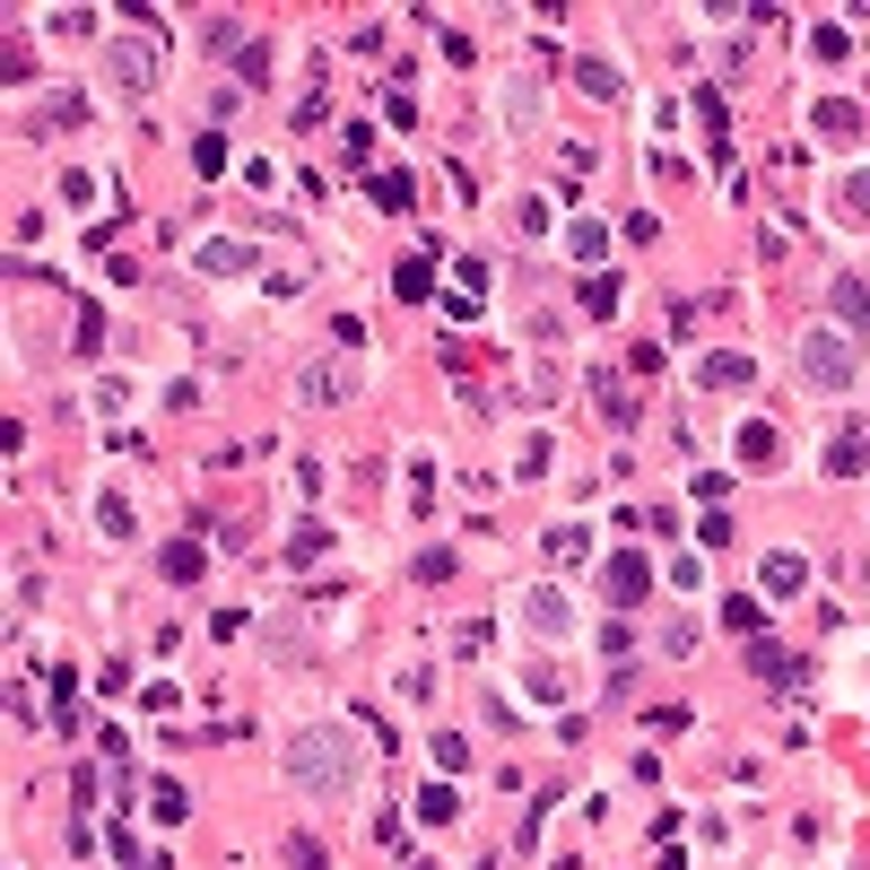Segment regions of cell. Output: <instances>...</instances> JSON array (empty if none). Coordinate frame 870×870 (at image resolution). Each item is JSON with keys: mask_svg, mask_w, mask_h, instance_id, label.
<instances>
[{"mask_svg": "<svg viewBox=\"0 0 870 870\" xmlns=\"http://www.w3.org/2000/svg\"><path fill=\"white\" fill-rule=\"evenodd\" d=\"M287 783L314 792V801L358 792V748H349V732H296V741H287Z\"/></svg>", "mask_w": 870, "mask_h": 870, "instance_id": "obj_1", "label": "cell"}, {"mask_svg": "<svg viewBox=\"0 0 870 870\" xmlns=\"http://www.w3.org/2000/svg\"><path fill=\"white\" fill-rule=\"evenodd\" d=\"M801 374L818 383V392H854V374H862V358H854V340L845 331H801Z\"/></svg>", "mask_w": 870, "mask_h": 870, "instance_id": "obj_2", "label": "cell"}, {"mask_svg": "<svg viewBox=\"0 0 870 870\" xmlns=\"http://www.w3.org/2000/svg\"><path fill=\"white\" fill-rule=\"evenodd\" d=\"M105 70H114V88L148 97V88H157V44H148V35H105Z\"/></svg>", "mask_w": 870, "mask_h": 870, "instance_id": "obj_3", "label": "cell"}, {"mask_svg": "<svg viewBox=\"0 0 870 870\" xmlns=\"http://www.w3.org/2000/svg\"><path fill=\"white\" fill-rule=\"evenodd\" d=\"M601 584H610V610H635V601H653V566H644L635 549H619V557L601 566Z\"/></svg>", "mask_w": 870, "mask_h": 870, "instance_id": "obj_4", "label": "cell"}, {"mask_svg": "<svg viewBox=\"0 0 870 870\" xmlns=\"http://www.w3.org/2000/svg\"><path fill=\"white\" fill-rule=\"evenodd\" d=\"M757 584H766L775 601H801V592H810V557H801V549H766V566H757Z\"/></svg>", "mask_w": 870, "mask_h": 870, "instance_id": "obj_5", "label": "cell"}, {"mask_svg": "<svg viewBox=\"0 0 870 870\" xmlns=\"http://www.w3.org/2000/svg\"><path fill=\"white\" fill-rule=\"evenodd\" d=\"M827 305H836V323H845V331H870V287L854 279V270H845V279L827 287Z\"/></svg>", "mask_w": 870, "mask_h": 870, "instance_id": "obj_6", "label": "cell"}, {"mask_svg": "<svg viewBox=\"0 0 870 870\" xmlns=\"http://www.w3.org/2000/svg\"><path fill=\"white\" fill-rule=\"evenodd\" d=\"M575 88H584V97H601V105H619V97H626L619 61H592V53H584V61H575Z\"/></svg>", "mask_w": 870, "mask_h": 870, "instance_id": "obj_7", "label": "cell"}, {"mask_svg": "<svg viewBox=\"0 0 870 870\" xmlns=\"http://www.w3.org/2000/svg\"><path fill=\"white\" fill-rule=\"evenodd\" d=\"M697 374H705L714 392H748V383H757V366H748L741 349H714V358H705V366H697Z\"/></svg>", "mask_w": 870, "mask_h": 870, "instance_id": "obj_8", "label": "cell"}, {"mask_svg": "<svg viewBox=\"0 0 870 870\" xmlns=\"http://www.w3.org/2000/svg\"><path fill=\"white\" fill-rule=\"evenodd\" d=\"M366 201H374V210H409V201H418L409 166H383V174H366Z\"/></svg>", "mask_w": 870, "mask_h": 870, "instance_id": "obj_9", "label": "cell"}, {"mask_svg": "<svg viewBox=\"0 0 870 870\" xmlns=\"http://www.w3.org/2000/svg\"><path fill=\"white\" fill-rule=\"evenodd\" d=\"M748 662H757V679H766V688H801V662H792L783 644H766V635H757V653H748Z\"/></svg>", "mask_w": 870, "mask_h": 870, "instance_id": "obj_10", "label": "cell"}, {"mask_svg": "<svg viewBox=\"0 0 870 870\" xmlns=\"http://www.w3.org/2000/svg\"><path fill=\"white\" fill-rule=\"evenodd\" d=\"M296 400H349V366H305L296 374Z\"/></svg>", "mask_w": 870, "mask_h": 870, "instance_id": "obj_11", "label": "cell"}, {"mask_svg": "<svg viewBox=\"0 0 870 870\" xmlns=\"http://www.w3.org/2000/svg\"><path fill=\"white\" fill-rule=\"evenodd\" d=\"M522 619L540 626V635H566V626H575V610H566V592H531V601H522Z\"/></svg>", "mask_w": 870, "mask_h": 870, "instance_id": "obj_12", "label": "cell"}, {"mask_svg": "<svg viewBox=\"0 0 870 870\" xmlns=\"http://www.w3.org/2000/svg\"><path fill=\"white\" fill-rule=\"evenodd\" d=\"M157 575H166V584H192V575H201V540H166V549H157Z\"/></svg>", "mask_w": 870, "mask_h": 870, "instance_id": "obj_13", "label": "cell"}, {"mask_svg": "<svg viewBox=\"0 0 870 870\" xmlns=\"http://www.w3.org/2000/svg\"><path fill=\"white\" fill-rule=\"evenodd\" d=\"M818 131H827V139H854V131H862V105H854V97H818Z\"/></svg>", "mask_w": 870, "mask_h": 870, "instance_id": "obj_14", "label": "cell"}, {"mask_svg": "<svg viewBox=\"0 0 870 870\" xmlns=\"http://www.w3.org/2000/svg\"><path fill=\"white\" fill-rule=\"evenodd\" d=\"M566 252H575V261L592 270V261L610 252V227H601V218H575V227H566Z\"/></svg>", "mask_w": 870, "mask_h": 870, "instance_id": "obj_15", "label": "cell"}, {"mask_svg": "<svg viewBox=\"0 0 870 870\" xmlns=\"http://www.w3.org/2000/svg\"><path fill=\"white\" fill-rule=\"evenodd\" d=\"M810 53H818V61H845V53H854L845 18H818V26H810Z\"/></svg>", "mask_w": 870, "mask_h": 870, "instance_id": "obj_16", "label": "cell"}, {"mask_svg": "<svg viewBox=\"0 0 870 870\" xmlns=\"http://www.w3.org/2000/svg\"><path fill=\"white\" fill-rule=\"evenodd\" d=\"M148 810H157L166 827H183V810H192V792H183V783L166 775V783H148Z\"/></svg>", "mask_w": 870, "mask_h": 870, "instance_id": "obj_17", "label": "cell"}, {"mask_svg": "<svg viewBox=\"0 0 870 870\" xmlns=\"http://www.w3.org/2000/svg\"><path fill=\"white\" fill-rule=\"evenodd\" d=\"M862 462H870V444H862V436H854V427H845V436L827 444V471H836V479H854Z\"/></svg>", "mask_w": 870, "mask_h": 870, "instance_id": "obj_18", "label": "cell"}, {"mask_svg": "<svg viewBox=\"0 0 870 870\" xmlns=\"http://www.w3.org/2000/svg\"><path fill=\"white\" fill-rule=\"evenodd\" d=\"M584 314H592V323H610V314H619V279H610V270H601V279H584Z\"/></svg>", "mask_w": 870, "mask_h": 870, "instance_id": "obj_19", "label": "cell"}, {"mask_svg": "<svg viewBox=\"0 0 870 870\" xmlns=\"http://www.w3.org/2000/svg\"><path fill=\"white\" fill-rule=\"evenodd\" d=\"M97 531H105V540H131L139 522H131V505H123V497H97Z\"/></svg>", "mask_w": 870, "mask_h": 870, "instance_id": "obj_20", "label": "cell"}, {"mask_svg": "<svg viewBox=\"0 0 870 870\" xmlns=\"http://www.w3.org/2000/svg\"><path fill=\"white\" fill-rule=\"evenodd\" d=\"M741 462H757V471L775 462V427H766V418H757V427H741Z\"/></svg>", "mask_w": 870, "mask_h": 870, "instance_id": "obj_21", "label": "cell"}, {"mask_svg": "<svg viewBox=\"0 0 870 870\" xmlns=\"http://www.w3.org/2000/svg\"><path fill=\"white\" fill-rule=\"evenodd\" d=\"M279 854H287V870H331V854H323V845H314V836H287V845H279Z\"/></svg>", "mask_w": 870, "mask_h": 870, "instance_id": "obj_22", "label": "cell"}, {"mask_svg": "<svg viewBox=\"0 0 870 870\" xmlns=\"http://www.w3.org/2000/svg\"><path fill=\"white\" fill-rule=\"evenodd\" d=\"M201 270H252V245H227V236H218V245L201 252Z\"/></svg>", "mask_w": 870, "mask_h": 870, "instance_id": "obj_23", "label": "cell"}, {"mask_svg": "<svg viewBox=\"0 0 870 870\" xmlns=\"http://www.w3.org/2000/svg\"><path fill=\"white\" fill-rule=\"evenodd\" d=\"M192 166H201V174H227V139L201 131V139H192Z\"/></svg>", "mask_w": 870, "mask_h": 870, "instance_id": "obj_24", "label": "cell"}, {"mask_svg": "<svg viewBox=\"0 0 870 870\" xmlns=\"http://www.w3.org/2000/svg\"><path fill=\"white\" fill-rule=\"evenodd\" d=\"M427 287H436L427 261H400V270H392V296H427Z\"/></svg>", "mask_w": 870, "mask_h": 870, "instance_id": "obj_25", "label": "cell"}, {"mask_svg": "<svg viewBox=\"0 0 870 870\" xmlns=\"http://www.w3.org/2000/svg\"><path fill=\"white\" fill-rule=\"evenodd\" d=\"M697 540H705V549H723V540H732V513H723V505H705V513H697Z\"/></svg>", "mask_w": 870, "mask_h": 870, "instance_id": "obj_26", "label": "cell"}, {"mask_svg": "<svg viewBox=\"0 0 870 870\" xmlns=\"http://www.w3.org/2000/svg\"><path fill=\"white\" fill-rule=\"evenodd\" d=\"M549 549H557V557H584V549H592V531H584V522H557V531H549Z\"/></svg>", "mask_w": 870, "mask_h": 870, "instance_id": "obj_27", "label": "cell"}, {"mask_svg": "<svg viewBox=\"0 0 870 870\" xmlns=\"http://www.w3.org/2000/svg\"><path fill=\"white\" fill-rule=\"evenodd\" d=\"M418 818H427V827L453 818V783H427V792H418Z\"/></svg>", "mask_w": 870, "mask_h": 870, "instance_id": "obj_28", "label": "cell"}, {"mask_svg": "<svg viewBox=\"0 0 870 870\" xmlns=\"http://www.w3.org/2000/svg\"><path fill=\"white\" fill-rule=\"evenodd\" d=\"M436 766H444V775H462V766H471V748H462V732H436Z\"/></svg>", "mask_w": 870, "mask_h": 870, "instance_id": "obj_29", "label": "cell"}, {"mask_svg": "<svg viewBox=\"0 0 870 870\" xmlns=\"http://www.w3.org/2000/svg\"><path fill=\"white\" fill-rule=\"evenodd\" d=\"M453 575V549H418V584H444Z\"/></svg>", "mask_w": 870, "mask_h": 870, "instance_id": "obj_30", "label": "cell"}, {"mask_svg": "<svg viewBox=\"0 0 870 870\" xmlns=\"http://www.w3.org/2000/svg\"><path fill=\"white\" fill-rule=\"evenodd\" d=\"M723 626H741V635H757V626H766V610H757V601H723Z\"/></svg>", "mask_w": 870, "mask_h": 870, "instance_id": "obj_31", "label": "cell"}, {"mask_svg": "<svg viewBox=\"0 0 870 870\" xmlns=\"http://www.w3.org/2000/svg\"><path fill=\"white\" fill-rule=\"evenodd\" d=\"M845 201H854V210H870V174H854V183H845Z\"/></svg>", "mask_w": 870, "mask_h": 870, "instance_id": "obj_32", "label": "cell"}, {"mask_svg": "<svg viewBox=\"0 0 870 870\" xmlns=\"http://www.w3.org/2000/svg\"><path fill=\"white\" fill-rule=\"evenodd\" d=\"M409 870H436V862H409Z\"/></svg>", "mask_w": 870, "mask_h": 870, "instance_id": "obj_33", "label": "cell"}]
</instances>
